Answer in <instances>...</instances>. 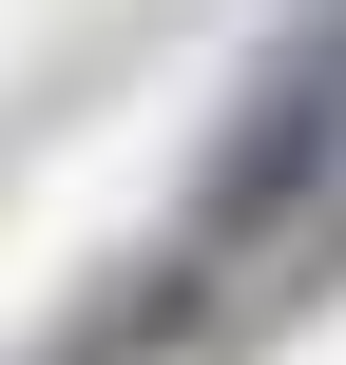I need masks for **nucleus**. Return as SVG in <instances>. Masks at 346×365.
<instances>
[{
  "label": "nucleus",
  "mask_w": 346,
  "mask_h": 365,
  "mask_svg": "<svg viewBox=\"0 0 346 365\" xmlns=\"http://www.w3.org/2000/svg\"><path fill=\"white\" fill-rule=\"evenodd\" d=\"M193 308H212V269L173 250V269H154V289H135V308H116V327H96L77 365H154V346H193Z\"/></svg>",
  "instance_id": "obj_2"
},
{
  "label": "nucleus",
  "mask_w": 346,
  "mask_h": 365,
  "mask_svg": "<svg viewBox=\"0 0 346 365\" xmlns=\"http://www.w3.org/2000/svg\"><path fill=\"white\" fill-rule=\"evenodd\" d=\"M327 173H346V0H308V19L270 38V77L231 96L212 173H193V269H250L270 231H308Z\"/></svg>",
  "instance_id": "obj_1"
}]
</instances>
